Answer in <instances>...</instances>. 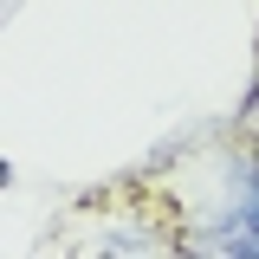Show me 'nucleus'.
I'll use <instances>...</instances> for the list:
<instances>
[{
  "label": "nucleus",
  "mask_w": 259,
  "mask_h": 259,
  "mask_svg": "<svg viewBox=\"0 0 259 259\" xmlns=\"http://www.w3.org/2000/svg\"><path fill=\"white\" fill-rule=\"evenodd\" d=\"M233 194H246V201H259V156L253 162H240V188Z\"/></svg>",
  "instance_id": "obj_3"
},
{
  "label": "nucleus",
  "mask_w": 259,
  "mask_h": 259,
  "mask_svg": "<svg viewBox=\"0 0 259 259\" xmlns=\"http://www.w3.org/2000/svg\"><path fill=\"white\" fill-rule=\"evenodd\" d=\"M97 259H175V253H162L143 227H110V233L97 240Z\"/></svg>",
  "instance_id": "obj_2"
},
{
  "label": "nucleus",
  "mask_w": 259,
  "mask_h": 259,
  "mask_svg": "<svg viewBox=\"0 0 259 259\" xmlns=\"http://www.w3.org/2000/svg\"><path fill=\"white\" fill-rule=\"evenodd\" d=\"M194 253L201 259H259V201L233 194V207L207 227V240H201Z\"/></svg>",
  "instance_id": "obj_1"
}]
</instances>
